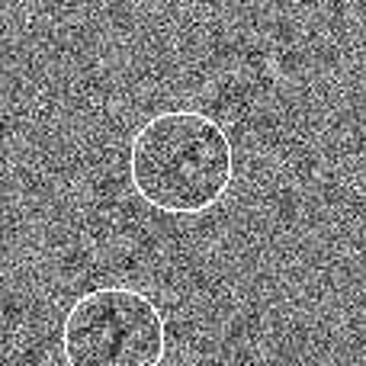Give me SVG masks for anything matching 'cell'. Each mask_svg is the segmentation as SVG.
Listing matches in <instances>:
<instances>
[{"label": "cell", "instance_id": "obj_1", "mask_svg": "<svg viewBox=\"0 0 366 366\" xmlns=\"http://www.w3.org/2000/svg\"><path fill=\"white\" fill-rule=\"evenodd\" d=\"M232 177V139L199 109H167L142 122L132 135L129 180L152 209L199 215L228 193Z\"/></svg>", "mask_w": 366, "mask_h": 366}, {"label": "cell", "instance_id": "obj_2", "mask_svg": "<svg viewBox=\"0 0 366 366\" xmlns=\"http://www.w3.org/2000/svg\"><path fill=\"white\" fill-rule=\"evenodd\" d=\"M164 347V315L132 286L84 292L61 325L68 366H161Z\"/></svg>", "mask_w": 366, "mask_h": 366}]
</instances>
